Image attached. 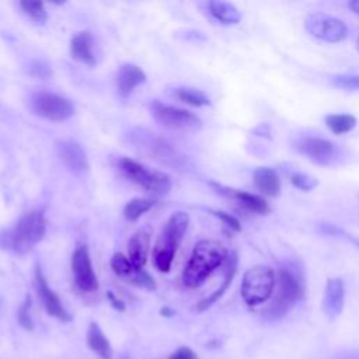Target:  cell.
<instances>
[{
  "mask_svg": "<svg viewBox=\"0 0 359 359\" xmlns=\"http://www.w3.org/2000/svg\"><path fill=\"white\" fill-rule=\"evenodd\" d=\"M227 258V250L222 243L216 240L198 241L182 272L184 285L192 289L199 287Z\"/></svg>",
  "mask_w": 359,
  "mask_h": 359,
  "instance_id": "cell-1",
  "label": "cell"
},
{
  "mask_svg": "<svg viewBox=\"0 0 359 359\" xmlns=\"http://www.w3.org/2000/svg\"><path fill=\"white\" fill-rule=\"evenodd\" d=\"M46 234V219L42 212H27L13 229L0 234V247L11 250L17 254L31 251Z\"/></svg>",
  "mask_w": 359,
  "mask_h": 359,
  "instance_id": "cell-2",
  "label": "cell"
},
{
  "mask_svg": "<svg viewBox=\"0 0 359 359\" xmlns=\"http://www.w3.org/2000/svg\"><path fill=\"white\" fill-rule=\"evenodd\" d=\"M189 226V216L185 212H174L167 220L153 248V262L160 272H168L182 237Z\"/></svg>",
  "mask_w": 359,
  "mask_h": 359,
  "instance_id": "cell-3",
  "label": "cell"
},
{
  "mask_svg": "<svg viewBox=\"0 0 359 359\" xmlns=\"http://www.w3.org/2000/svg\"><path fill=\"white\" fill-rule=\"evenodd\" d=\"M276 276L268 265H254L247 269L241 279L240 293L244 303L250 307L265 303L273 293Z\"/></svg>",
  "mask_w": 359,
  "mask_h": 359,
  "instance_id": "cell-4",
  "label": "cell"
},
{
  "mask_svg": "<svg viewBox=\"0 0 359 359\" xmlns=\"http://www.w3.org/2000/svg\"><path fill=\"white\" fill-rule=\"evenodd\" d=\"M118 167H119V171L130 182L142 187L143 189H146L149 192H153L157 195H164L171 188V180L165 172L149 170L143 164H140L129 157H121L118 160Z\"/></svg>",
  "mask_w": 359,
  "mask_h": 359,
  "instance_id": "cell-5",
  "label": "cell"
},
{
  "mask_svg": "<svg viewBox=\"0 0 359 359\" xmlns=\"http://www.w3.org/2000/svg\"><path fill=\"white\" fill-rule=\"evenodd\" d=\"M303 296L300 278L290 268H282L278 273V289L268 313L275 317H283Z\"/></svg>",
  "mask_w": 359,
  "mask_h": 359,
  "instance_id": "cell-6",
  "label": "cell"
},
{
  "mask_svg": "<svg viewBox=\"0 0 359 359\" xmlns=\"http://www.w3.org/2000/svg\"><path fill=\"white\" fill-rule=\"evenodd\" d=\"M29 107L34 114L48 121L62 122L74 114V107L66 97L52 91H36L29 97Z\"/></svg>",
  "mask_w": 359,
  "mask_h": 359,
  "instance_id": "cell-7",
  "label": "cell"
},
{
  "mask_svg": "<svg viewBox=\"0 0 359 359\" xmlns=\"http://www.w3.org/2000/svg\"><path fill=\"white\" fill-rule=\"evenodd\" d=\"M306 31L324 42L337 43L348 36V27L339 18L324 13H311L304 20Z\"/></svg>",
  "mask_w": 359,
  "mask_h": 359,
  "instance_id": "cell-8",
  "label": "cell"
},
{
  "mask_svg": "<svg viewBox=\"0 0 359 359\" xmlns=\"http://www.w3.org/2000/svg\"><path fill=\"white\" fill-rule=\"evenodd\" d=\"M151 115L157 123L171 130H189L201 126V119L191 111L175 108L171 105L154 101L151 104Z\"/></svg>",
  "mask_w": 359,
  "mask_h": 359,
  "instance_id": "cell-9",
  "label": "cell"
},
{
  "mask_svg": "<svg viewBox=\"0 0 359 359\" xmlns=\"http://www.w3.org/2000/svg\"><path fill=\"white\" fill-rule=\"evenodd\" d=\"M72 272L76 286L83 292H94L98 289V279L93 269L88 248L79 245L72 255Z\"/></svg>",
  "mask_w": 359,
  "mask_h": 359,
  "instance_id": "cell-10",
  "label": "cell"
},
{
  "mask_svg": "<svg viewBox=\"0 0 359 359\" xmlns=\"http://www.w3.org/2000/svg\"><path fill=\"white\" fill-rule=\"evenodd\" d=\"M294 147L318 164H330L337 151V146L331 140L317 136H303L296 140Z\"/></svg>",
  "mask_w": 359,
  "mask_h": 359,
  "instance_id": "cell-11",
  "label": "cell"
},
{
  "mask_svg": "<svg viewBox=\"0 0 359 359\" xmlns=\"http://www.w3.org/2000/svg\"><path fill=\"white\" fill-rule=\"evenodd\" d=\"M35 287H36V293H38L46 313L50 317H55L59 321H65V323L72 320V316L65 309V306L60 302V299L57 297V294L49 287L46 278L43 276V273L39 268L35 269Z\"/></svg>",
  "mask_w": 359,
  "mask_h": 359,
  "instance_id": "cell-12",
  "label": "cell"
},
{
  "mask_svg": "<svg viewBox=\"0 0 359 359\" xmlns=\"http://www.w3.org/2000/svg\"><path fill=\"white\" fill-rule=\"evenodd\" d=\"M345 286L341 278H330L327 280L323 297V310L328 320H335L344 310Z\"/></svg>",
  "mask_w": 359,
  "mask_h": 359,
  "instance_id": "cell-13",
  "label": "cell"
},
{
  "mask_svg": "<svg viewBox=\"0 0 359 359\" xmlns=\"http://www.w3.org/2000/svg\"><path fill=\"white\" fill-rule=\"evenodd\" d=\"M60 160L66 165V168L74 174H81L87 171L88 161L84 150L74 140H63L57 146Z\"/></svg>",
  "mask_w": 359,
  "mask_h": 359,
  "instance_id": "cell-14",
  "label": "cell"
},
{
  "mask_svg": "<svg viewBox=\"0 0 359 359\" xmlns=\"http://www.w3.org/2000/svg\"><path fill=\"white\" fill-rule=\"evenodd\" d=\"M216 189H219L222 194H226L227 196L234 198L236 201H238V203L241 206H244L247 210L257 213V215H268L271 212V206L268 205V202L255 194L247 192V191H240V189H229L224 188L222 185L217 184H212Z\"/></svg>",
  "mask_w": 359,
  "mask_h": 359,
  "instance_id": "cell-15",
  "label": "cell"
},
{
  "mask_svg": "<svg viewBox=\"0 0 359 359\" xmlns=\"http://www.w3.org/2000/svg\"><path fill=\"white\" fill-rule=\"evenodd\" d=\"M144 81H146L144 72L133 63H125L118 70L116 87L121 97H128L137 86L143 84Z\"/></svg>",
  "mask_w": 359,
  "mask_h": 359,
  "instance_id": "cell-16",
  "label": "cell"
},
{
  "mask_svg": "<svg viewBox=\"0 0 359 359\" xmlns=\"http://www.w3.org/2000/svg\"><path fill=\"white\" fill-rule=\"evenodd\" d=\"M255 188L265 196L275 198L280 192V178L273 168L258 167L252 172Z\"/></svg>",
  "mask_w": 359,
  "mask_h": 359,
  "instance_id": "cell-17",
  "label": "cell"
},
{
  "mask_svg": "<svg viewBox=\"0 0 359 359\" xmlns=\"http://www.w3.org/2000/svg\"><path fill=\"white\" fill-rule=\"evenodd\" d=\"M150 248V236L146 230L136 231L128 243V258L136 269H143Z\"/></svg>",
  "mask_w": 359,
  "mask_h": 359,
  "instance_id": "cell-18",
  "label": "cell"
},
{
  "mask_svg": "<svg viewBox=\"0 0 359 359\" xmlns=\"http://www.w3.org/2000/svg\"><path fill=\"white\" fill-rule=\"evenodd\" d=\"M70 55L74 60L84 65H94L95 56L93 53V39L90 32L83 31L70 39Z\"/></svg>",
  "mask_w": 359,
  "mask_h": 359,
  "instance_id": "cell-19",
  "label": "cell"
},
{
  "mask_svg": "<svg viewBox=\"0 0 359 359\" xmlns=\"http://www.w3.org/2000/svg\"><path fill=\"white\" fill-rule=\"evenodd\" d=\"M86 341H87V346L97 353L100 358L102 359H111L112 358V346L109 344V339L105 337V334L102 332V330L100 328V325L97 323H90L88 328H87V335H86Z\"/></svg>",
  "mask_w": 359,
  "mask_h": 359,
  "instance_id": "cell-20",
  "label": "cell"
},
{
  "mask_svg": "<svg viewBox=\"0 0 359 359\" xmlns=\"http://www.w3.org/2000/svg\"><path fill=\"white\" fill-rule=\"evenodd\" d=\"M227 271H226V275H224V280H223V283L210 294V296H208L206 299H203V300H201L198 304H196V310L198 311H203V310H206V309H209L213 303H216L223 294H224V292L227 290V287L230 286V283H231V280H233V278H234V275H236V271H237V255L236 254H231L229 258H227Z\"/></svg>",
  "mask_w": 359,
  "mask_h": 359,
  "instance_id": "cell-21",
  "label": "cell"
},
{
  "mask_svg": "<svg viewBox=\"0 0 359 359\" xmlns=\"http://www.w3.org/2000/svg\"><path fill=\"white\" fill-rule=\"evenodd\" d=\"M209 14L217 20L220 24L224 25H233L240 22L241 20V13L236 6L227 1H209L206 4Z\"/></svg>",
  "mask_w": 359,
  "mask_h": 359,
  "instance_id": "cell-22",
  "label": "cell"
},
{
  "mask_svg": "<svg viewBox=\"0 0 359 359\" xmlns=\"http://www.w3.org/2000/svg\"><path fill=\"white\" fill-rule=\"evenodd\" d=\"M328 129L335 135L351 132L356 126V118L351 114H331L324 118Z\"/></svg>",
  "mask_w": 359,
  "mask_h": 359,
  "instance_id": "cell-23",
  "label": "cell"
},
{
  "mask_svg": "<svg viewBox=\"0 0 359 359\" xmlns=\"http://www.w3.org/2000/svg\"><path fill=\"white\" fill-rule=\"evenodd\" d=\"M174 97L177 100H180L181 102H185V104L192 105V107L210 105V100L208 98V95L202 90L194 88V87H178V88H175Z\"/></svg>",
  "mask_w": 359,
  "mask_h": 359,
  "instance_id": "cell-24",
  "label": "cell"
},
{
  "mask_svg": "<svg viewBox=\"0 0 359 359\" xmlns=\"http://www.w3.org/2000/svg\"><path fill=\"white\" fill-rule=\"evenodd\" d=\"M154 205L153 199L149 198H133L130 199L125 208H123V216L126 220L129 222H135L142 215H144L149 209H151V206Z\"/></svg>",
  "mask_w": 359,
  "mask_h": 359,
  "instance_id": "cell-25",
  "label": "cell"
},
{
  "mask_svg": "<svg viewBox=\"0 0 359 359\" xmlns=\"http://www.w3.org/2000/svg\"><path fill=\"white\" fill-rule=\"evenodd\" d=\"M20 7L22 11L35 22L43 24L48 20V13L45 8V4L38 0H22L20 1Z\"/></svg>",
  "mask_w": 359,
  "mask_h": 359,
  "instance_id": "cell-26",
  "label": "cell"
},
{
  "mask_svg": "<svg viewBox=\"0 0 359 359\" xmlns=\"http://www.w3.org/2000/svg\"><path fill=\"white\" fill-rule=\"evenodd\" d=\"M111 268H112V271L116 275L123 276L126 279H129L136 271H139V269H136L133 266L130 259L126 255H123L122 252H115L112 255V258H111Z\"/></svg>",
  "mask_w": 359,
  "mask_h": 359,
  "instance_id": "cell-27",
  "label": "cell"
},
{
  "mask_svg": "<svg viewBox=\"0 0 359 359\" xmlns=\"http://www.w3.org/2000/svg\"><path fill=\"white\" fill-rule=\"evenodd\" d=\"M290 182H292L297 189L304 191V192L313 191V189L317 187V184H318L317 178H314V177H311V175H309V174H306V172H293V174L290 175Z\"/></svg>",
  "mask_w": 359,
  "mask_h": 359,
  "instance_id": "cell-28",
  "label": "cell"
},
{
  "mask_svg": "<svg viewBox=\"0 0 359 359\" xmlns=\"http://www.w3.org/2000/svg\"><path fill=\"white\" fill-rule=\"evenodd\" d=\"M17 320H18V324L24 330H27V331L34 330V321H32V317H31V297L29 296H25L24 302L21 303V306L18 309V313H17Z\"/></svg>",
  "mask_w": 359,
  "mask_h": 359,
  "instance_id": "cell-29",
  "label": "cell"
},
{
  "mask_svg": "<svg viewBox=\"0 0 359 359\" xmlns=\"http://www.w3.org/2000/svg\"><path fill=\"white\" fill-rule=\"evenodd\" d=\"M332 84L345 91H359V74H338L332 77Z\"/></svg>",
  "mask_w": 359,
  "mask_h": 359,
  "instance_id": "cell-30",
  "label": "cell"
},
{
  "mask_svg": "<svg viewBox=\"0 0 359 359\" xmlns=\"http://www.w3.org/2000/svg\"><path fill=\"white\" fill-rule=\"evenodd\" d=\"M128 280L132 282L133 285L139 286V287H146V289H154L156 287L153 278L143 269L136 271Z\"/></svg>",
  "mask_w": 359,
  "mask_h": 359,
  "instance_id": "cell-31",
  "label": "cell"
},
{
  "mask_svg": "<svg viewBox=\"0 0 359 359\" xmlns=\"http://www.w3.org/2000/svg\"><path fill=\"white\" fill-rule=\"evenodd\" d=\"M320 230H321L323 233H327V234H334V236H338V237H344V238L349 240L351 243H353V244L359 248V240H358V238L352 237L351 234H348V233H346V231H344L342 229L335 227L334 224H330V223H321V224H320Z\"/></svg>",
  "mask_w": 359,
  "mask_h": 359,
  "instance_id": "cell-32",
  "label": "cell"
},
{
  "mask_svg": "<svg viewBox=\"0 0 359 359\" xmlns=\"http://www.w3.org/2000/svg\"><path fill=\"white\" fill-rule=\"evenodd\" d=\"M212 213L215 215V216H217L227 227H230L231 230H234V231H240L241 230V226H240V222L234 217V216H231L230 213H226V212H223V210H212Z\"/></svg>",
  "mask_w": 359,
  "mask_h": 359,
  "instance_id": "cell-33",
  "label": "cell"
},
{
  "mask_svg": "<svg viewBox=\"0 0 359 359\" xmlns=\"http://www.w3.org/2000/svg\"><path fill=\"white\" fill-rule=\"evenodd\" d=\"M168 359H199L198 355L189 346H180L174 351Z\"/></svg>",
  "mask_w": 359,
  "mask_h": 359,
  "instance_id": "cell-34",
  "label": "cell"
},
{
  "mask_svg": "<svg viewBox=\"0 0 359 359\" xmlns=\"http://www.w3.org/2000/svg\"><path fill=\"white\" fill-rule=\"evenodd\" d=\"M107 297H108L109 303L112 304V307H114L115 310L125 311V303H123L121 299H118L112 292H107Z\"/></svg>",
  "mask_w": 359,
  "mask_h": 359,
  "instance_id": "cell-35",
  "label": "cell"
},
{
  "mask_svg": "<svg viewBox=\"0 0 359 359\" xmlns=\"http://www.w3.org/2000/svg\"><path fill=\"white\" fill-rule=\"evenodd\" d=\"M337 359H359V353H356V352H345V353L339 355Z\"/></svg>",
  "mask_w": 359,
  "mask_h": 359,
  "instance_id": "cell-36",
  "label": "cell"
},
{
  "mask_svg": "<svg viewBox=\"0 0 359 359\" xmlns=\"http://www.w3.org/2000/svg\"><path fill=\"white\" fill-rule=\"evenodd\" d=\"M348 7L355 13V14H359V0H352L348 3Z\"/></svg>",
  "mask_w": 359,
  "mask_h": 359,
  "instance_id": "cell-37",
  "label": "cell"
},
{
  "mask_svg": "<svg viewBox=\"0 0 359 359\" xmlns=\"http://www.w3.org/2000/svg\"><path fill=\"white\" fill-rule=\"evenodd\" d=\"M160 314L164 316V317H171V316H174V311H172L170 307H163V309L160 310Z\"/></svg>",
  "mask_w": 359,
  "mask_h": 359,
  "instance_id": "cell-38",
  "label": "cell"
},
{
  "mask_svg": "<svg viewBox=\"0 0 359 359\" xmlns=\"http://www.w3.org/2000/svg\"><path fill=\"white\" fill-rule=\"evenodd\" d=\"M356 49L359 50V38H358V41H356Z\"/></svg>",
  "mask_w": 359,
  "mask_h": 359,
  "instance_id": "cell-39",
  "label": "cell"
}]
</instances>
